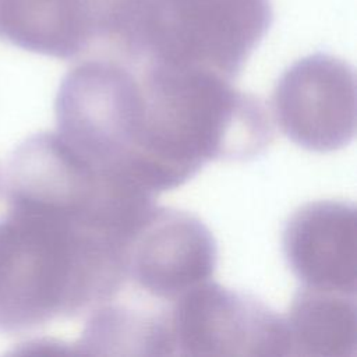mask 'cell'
Masks as SVG:
<instances>
[{"instance_id":"6da1fadb","label":"cell","mask_w":357,"mask_h":357,"mask_svg":"<svg viewBox=\"0 0 357 357\" xmlns=\"http://www.w3.org/2000/svg\"><path fill=\"white\" fill-rule=\"evenodd\" d=\"M0 331L20 333L110 301L128 279L132 238L77 208L6 195Z\"/></svg>"},{"instance_id":"7a4b0ae2","label":"cell","mask_w":357,"mask_h":357,"mask_svg":"<svg viewBox=\"0 0 357 357\" xmlns=\"http://www.w3.org/2000/svg\"><path fill=\"white\" fill-rule=\"evenodd\" d=\"M271 22L269 0H109L102 39L132 64L233 79Z\"/></svg>"},{"instance_id":"3957f363","label":"cell","mask_w":357,"mask_h":357,"mask_svg":"<svg viewBox=\"0 0 357 357\" xmlns=\"http://www.w3.org/2000/svg\"><path fill=\"white\" fill-rule=\"evenodd\" d=\"M54 114L57 132L73 148L106 173L139 188L132 180V165L141 84L132 66L109 59L77 64L59 86Z\"/></svg>"},{"instance_id":"277c9868","label":"cell","mask_w":357,"mask_h":357,"mask_svg":"<svg viewBox=\"0 0 357 357\" xmlns=\"http://www.w3.org/2000/svg\"><path fill=\"white\" fill-rule=\"evenodd\" d=\"M166 317L172 354H290L284 318L257 298L209 280L176 298Z\"/></svg>"},{"instance_id":"5b68a950","label":"cell","mask_w":357,"mask_h":357,"mask_svg":"<svg viewBox=\"0 0 357 357\" xmlns=\"http://www.w3.org/2000/svg\"><path fill=\"white\" fill-rule=\"evenodd\" d=\"M273 113L297 145L315 152L343 148L356 134L353 68L329 54L296 61L273 91Z\"/></svg>"},{"instance_id":"8992f818","label":"cell","mask_w":357,"mask_h":357,"mask_svg":"<svg viewBox=\"0 0 357 357\" xmlns=\"http://www.w3.org/2000/svg\"><path fill=\"white\" fill-rule=\"evenodd\" d=\"M216 243L195 216L155 206L128 250V278L155 298L173 303L205 283L216 266Z\"/></svg>"},{"instance_id":"52a82bcc","label":"cell","mask_w":357,"mask_h":357,"mask_svg":"<svg viewBox=\"0 0 357 357\" xmlns=\"http://www.w3.org/2000/svg\"><path fill=\"white\" fill-rule=\"evenodd\" d=\"M283 251L289 266L304 286L356 294L354 206L337 201L305 204L286 223Z\"/></svg>"},{"instance_id":"ba28073f","label":"cell","mask_w":357,"mask_h":357,"mask_svg":"<svg viewBox=\"0 0 357 357\" xmlns=\"http://www.w3.org/2000/svg\"><path fill=\"white\" fill-rule=\"evenodd\" d=\"M102 28L103 0H0V39L31 53L77 57Z\"/></svg>"},{"instance_id":"9c48e42d","label":"cell","mask_w":357,"mask_h":357,"mask_svg":"<svg viewBox=\"0 0 357 357\" xmlns=\"http://www.w3.org/2000/svg\"><path fill=\"white\" fill-rule=\"evenodd\" d=\"M356 312L354 296L304 286L284 318L290 354L354 357Z\"/></svg>"},{"instance_id":"30bf717a","label":"cell","mask_w":357,"mask_h":357,"mask_svg":"<svg viewBox=\"0 0 357 357\" xmlns=\"http://www.w3.org/2000/svg\"><path fill=\"white\" fill-rule=\"evenodd\" d=\"M77 353L172 356L166 312L142 314L105 303L86 322Z\"/></svg>"},{"instance_id":"8fae6325","label":"cell","mask_w":357,"mask_h":357,"mask_svg":"<svg viewBox=\"0 0 357 357\" xmlns=\"http://www.w3.org/2000/svg\"><path fill=\"white\" fill-rule=\"evenodd\" d=\"M1 191H3V173L0 170V194H1Z\"/></svg>"}]
</instances>
